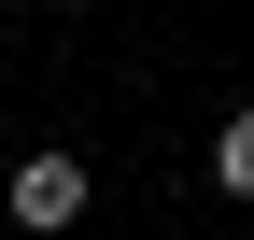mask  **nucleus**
Segmentation results:
<instances>
[{
    "instance_id": "f257e3e1",
    "label": "nucleus",
    "mask_w": 254,
    "mask_h": 240,
    "mask_svg": "<svg viewBox=\"0 0 254 240\" xmlns=\"http://www.w3.org/2000/svg\"><path fill=\"white\" fill-rule=\"evenodd\" d=\"M0 212H14L28 240H57V226H85V156H14V184H0Z\"/></svg>"
},
{
    "instance_id": "f03ea898",
    "label": "nucleus",
    "mask_w": 254,
    "mask_h": 240,
    "mask_svg": "<svg viewBox=\"0 0 254 240\" xmlns=\"http://www.w3.org/2000/svg\"><path fill=\"white\" fill-rule=\"evenodd\" d=\"M212 184L254 198V113H226V127H212Z\"/></svg>"
},
{
    "instance_id": "7ed1b4c3",
    "label": "nucleus",
    "mask_w": 254,
    "mask_h": 240,
    "mask_svg": "<svg viewBox=\"0 0 254 240\" xmlns=\"http://www.w3.org/2000/svg\"><path fill=\"white\" fill-rule=\"evenodd\" d=\"M57 14H71V0H57Z\"/></svg>"
},
{
    "instance_id": "20e7f679",
    "label": "nucleus",
    "mask_w": 254,
    "mask_h": 240,
    "mask_svg": "<svg viewBox=\"0 0 254 240\" xmlns=\"http://www.w3.org/2000/svg\"><path fill=\"white\" fill-rule=\"evenodd\" d=\"M0 226H14V212H0Z\"/></svg>"
}]
</instances>
